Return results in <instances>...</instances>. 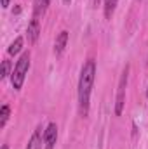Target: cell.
<instances>
[{
  "label": "cell",
  "instance_id": "cell-1",
  "mask_svg": "<svg viewBox=\"0 0 148 149\" xmlns=\"http://www.w3.org/2000/svg\"><path fill=\"white\" fill-rule=\"evenodd\" d=\"M94 78H96V63H94V59H89L82 66L80 78H78V106H80L82 116H87V113H89V99H91Z\"/></svg>",
  "mask_w": 148,
  "mask_h": 149
},
{
  "label": "cell",
  "instance_id": "cell-2",
  "mask_svg": "<svg viewBox=\"0 0 148 149\" xmlns=\"http://www.w3.org/2000/svg\"><path fill=\"white\" fill-rule=\"evenodd\" d=\"M28 70H30V52H25V54L18 59V63H16V66H14V71L11 74L14 90H19V88L23 87Z\"/></svg>",
  "mask_w": 148,
  "mask_h": 149
},
{
  "label": "cell",
  "instance_id": "cell-3",
  "mask_svg": "<svg viewBox=\"0 0 148 149\" xmlns=\"http://www.w3.org/2000/svg\"><path fill=\"white\" fill-rule=\"evenodd\" d=\"M127 73L129 68L125 66V70L122 71V76L118 80V88H117V101H115V114L120 116L124 111V104H125V87H127Z\"/></svg>",
  "mask_w": 148,
  "mask_h": 149
},
{
  "label": "cell",
  "instance_id": "cell-4",
  "mask_svg": "<svg viewBox=\"0 0 148 149\" xmlns=\"http://www.w3.org/2000/svg\"><path fill=\"white\" fill-rule=\"evenodd\" d=\"M56 139H58V125L56 123H49L45 132H44V144L45 149H52L56 144Z\"/></svg>",
  "mask_w": 148,
  "mask_h": 149
},
{
  "label": "cell",
  "instance_id": "cell-5",
  "mask_svg": "<svg viewBox=\"0 0 148 149\" xmlns=\"http://www.w3.org/2000/svg\"><path fill=\"white\" fill-rule=\"evenodd\" d=\"M66 43H68V31H61L58 38H56V43H54V52H56V56H61L63 52H65V49H66Z\"/></svg>",
  "mask_w": 148,
  "mask_h": 149
},
{
  "label": "cell",
  "instance_id": "cell-6",
  "mask_svg": "<svg viewBox=\"0 0 148 149\" xmlns=\"http://www.w3.org/2000/svg\"><path fill=\"white\" fill-rule=\"evenodd\" d=\"M28 40L32 42V43H35L37 42L38 35H40V23H38L37 17H33L32 21H30V24H28Z\"/></svg>",
  "mask_w": 148,
  "mask_h": 149
},
{
  "label": "cell",
  "instance_id": "cell-7",
  "mask_svg": "<svg viewBox=\"0 0 148 149\" xmlns=\"http://www.w3.org/2000/svg\"><path fill=\"white\" fill-rule=\"evenodd\" d=\"M42 139H44V135H42V127H38L37 130L33 132V135H32V139H30L26 149H42Z\"/></svg>",
  "mask_w": 148,
  "mask_h": 149
},
{
  "label": "cell",
  "instance_id": "cell-8",
  "mask_svg": "<svg viewBox=\"0 0 148 149\" xmlns=\"http://www.w3.org/2000/svg\"><path fill=\"white\" fill-rule=\"evenodd\" d=\"M49 2L51 0H35V5H33V17H40L45 14L47 7H49Z\"/></svg>",
  "mask_w": 148,
  "mask_h": 149
},
{
  "label": "cell",
  "instance_id": "cell-9",
  "mask_svg": "<svg viewBox=\"0 0 148 149\" xmlns=\"http://www.w3.org/2000/svg\"><path fill=\"white\" fill-rule=\"evenodd\" d=\"M117 2L118 0H105V17L111 19L113 12H115V7H117Z\"/></svg>",
  "mask_w": 148,
  "mask_h": 149
},
{
  "label": "cell",
  "instance_id": "cell-10",
  "mask_svg": "<svg viewBox=\"0 0 148 149\" xmlns=\"http://www.w3.org/2000/svg\"><path fill=\"white\" fill-rule=\"evenodd\" d=\"M9 116H11V108H9L7 104H4V106L0 108V128H4V127H5V123H7Z\"/></svg>",
  "mask_w": 148,
  "mask_h": 149
},
{
  "label": "cell",
  "instance_id": "cell-11",
  "mask_svg": "<svg viewBox=\"0 0 148 149\" xmlns=\"http://www.w3.org/2000/svg\"><path fill=\"white\" fill-rule=\"evenodd\" d=\"M21 47H23V38L18 37L12 43H11V47H9V54H11V56H16V54L21 50Z\"/></svg>",
  "mask_w": 148,
  "mask_h": 149
},
{
  "label": "cell",
  "instance_id": "cell-12",
  "mask_svg": "<svg viewBox=\"0 0 148 149\" xmlns=\"http://www.w3.org/2000/svg\"><path fill=\"white\" fill-rule=\"evenodd\" d=\"M11 74V63L5 59V61H2V73H0V78H7Z\"/></svg>",
  "mask_w": 148,
  "mask_h": 149
},
{
  "label": "cell",
  "instance_id": "cell-13",
  "mask_svg": "<svg viewBox=\"0 0 148 149\" xmlns=\"http://www.w3.org/2000/svg\"><path fill=\"white\" fill-rule=\"evenodd\" d=\"M2 7H9V0H2Z\"/></svg>",
  "mask_w": 148,
  "mask_h": 149
},
{
  "label": "cell",
  "instance_id": "cell-14",
  "mask_svg": "<svg viewBox=\"0 0 148 149\" xmlns=\"http://www.w3.org/2000/svg\"><path fill=\"white\" fill-rule=\"evenodd\" d=\"M98 3H99V0H94V5H96V7H98Z\"/></svg>",
  "mask_w": 148,
  "mask_h": 149
},
{
  "label": "cell",
  "instance_id": "cell-15",
  "mask_svg": "<svg viewBox=\"0 0 148 149\" xmlns=\"http://www.w3.org/2000/svg\"><path fill=\"white\" fill-rule=\"evenodd\" d=\"M2 149H9V148H7V146H5V144H4V146H2Z\"/></svg>",
  "mask_w": 148,
  "mask_h": 149
},
{
  "label": "cell",
  "instance_id": "cell-16",
  "mask_svg": "<svg viewBox=\"0 0 148 149\" xmlns=\"http://www.w3.org/2000/svg\"><path fill=\"white\" fill-rule=\"evenodd\" d=\"M147 95H148V90H147Z\"/></svg>",
  "mask_w": 148,
  "mask_h": 149
}]
</instances>
